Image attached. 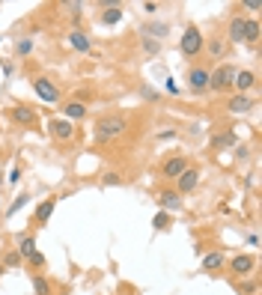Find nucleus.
I'll return each mask as SVG.
<instances>
[{
	"instance_id": "1",
	"label": "nucleus",
	"mask_w": 262,
	"mask_h": 295,
	"mask_svg": "<svg viewBox=\"0 0 262 295\" xmlns=\"http://www.w3.org/2000/svg\"><path fill=\"white\" fill-rule=\"evenodd\" d=\"M122 131H125V119L122 116H101L95 122V128H92V137H95V143H107V140L119 137Z\"/></svg>"
},
{
	"instance_id": "2",
	"label": "nucleus",
	"mask_w": 262,
	"mask_h": 295,
	"mask_svg": "<svg viewBox=\"0 0 262 295\" xmlns=\"http://www.w3.org/2000/svg\"><path fill=\"white\" fill-rule=\"evenodd\" d=\"M179 48H182L185 57H197V54L203 51V33H200V27L188 24L185 33H182V39H179Z\"/></svg>"
},
{
	"instance_id": "3",
	"label": "nucleus",
	"mask_w": 262,
	"mask_h": 295,
	"mask_svg": "<svg viewBox=\"0 0 262 295\" xmlns=\"http://www.w3.org/2000/svg\"><path fill=\"white\" fill-rule=\"evenodd\" d=\"M233 78H236V69H233V66H221V69L209 72V90L224 93V90L233 87Z\"/></svg>"
},
{
	"instance_id": "4",
	"label": "nucleus",
	"mask_w": 262,
	"mask_h": 295,
	"mask_svg": "<svg viewBox=\"0 0 262 295\" xmlns=\"http://www.w3.org/2000/svg\"><path fill=\"white\" fill-rule=\"evenodd\" d=\"M33 90H36V96H39L42 101H48V104H57V101H60V90H57L48 78H36V81H33Z\"/></svg>"
},
{
	"instance_id": "5",
	"label": "nucleus",
	"mask_w": 262,
	"mask_h": 295,
	"mask_svg": "<svg viewBox=\"0 0 262 295\" xmlns=\"http://www.w3.org/2000/svg\"><path fill=\"white\" fill-rule=\"evenodd\" d=\"M188 87H191V93L194 96H203V93H209V72L206 69H191L188 72Z\"/></svg>"
},
{
	"instance_id": "6",
	"label": "nucleus",
	"mask_w": 262,
	"mask_h": 295,
	"mask_svg": "<svg viewBox=\"0 0 262 295\" xmlns=\"http://www.w3.org/2000/svg\"><path fill=\"white\" fill-rule=\"evenodd\" d=\"M48 131H51L54 140H72L75 137V125L69 119H51L48 122Z\"/></svg>"
},
{
	"instance_id": "7",
	"label": "nucleus",
	"mask_w": 262,
	"mask_h": 295,
	"mask_svg": "<svg viewBox=\"0 0 262 295\" xmlns=\"http://www.w3.org/2000/svg\"><path fill=\"white\" fill-rule=\"evenodd\" d=\"M143 36H146V39L161 42L164 36H170V24H164V21H149V24L143 27Z\"/></svg>"
},
{
	"instance_id": "8",
	"label": "nucleus",
	"mask_w": 262,
	"mask_h": 295,
	"mask_svg": "<svg viewBox=\"0 0 262 295\" xmlns=\"http://www.w3.org/2000/svg\"><path fill=\"white\" fill-rule=\"evenodd\" d=\"M197 185H200V173L188 167V170H185V173L179 176V191H176V194H191V191H194Z\"/></svg>"
},
{
	"instance_id": "9",
	"label": "nucleus",
	"mask_w": 262,
	"mask_h": 295,
	"mask_svg": "<svg viewBox=\"0 0 262 295\" xmlns=\"http://www.w3.org/2000/svg\"><path fill=\"white\" fill-rule=\"evenodd\" d=\"M254 84H257V75L248 72V69H245V72H236V78H233V87H236L242 96H248V90H251Z\"/></svg>"
},
{
	"instance_id": "10",
	"label": "nucleus",
	"mask_w": 262,
	"mask_h": 295,
	"mask_svg": "<svg viewBox=\"0 0 262 295\" xmlns=\"http://www.w3.org/2000/svg\"><path fill=\"white\" fill-rule=\"evenodd\" d=\"M158 206H161L164 212H179V209H182V194H176V191H164V194L158 197Z\"/></svg>"
},
{
	"instance_id": "11",
	"label": "nucleus",
	"mask_w": 262,
	"mask_h": 295,
	"mask_svg": "<svg viewBox=\"0 0 262 295\" xmlns=\"http://www.w3.org/2000/svg\"><path fill=\"white\" fill-rule=\"evenodd\" d=\"M54 206H57V200H54V197L42 200V203L36 206V212H33V221H36V224H48V218L54 215Z\"/></svg>"
},
{
	"instance_id": "12",
	"label": "nucleus",
	"mask_w": 262,
	"mask_h": 295,
	"mask_svg": "<svg viewBox=\"0 0 262 295\" xmlns=\"http://www.w3.org/2000/svg\"><path fill=\"white\" fill-rule=\"evenodd\" d=\"M245 21H248V18H242V15H236V18L230 21V30H227V39H230V42H236V45L245 42Z\"/></svg>"
},
{
	"instance_id": "13",
	"label": "nucleus",
	"mask_w": 262,
	"mask_h": 295,
	"mask_svg": "<svg viewBox=\"0 0 262 295\" xmlns=\"http://www.w3.org/2000/svg\"><path fill=\"white\" fill-rule=\"evenodd\" d=\"M69 45L78 51V54H89V36L84 30H72L69 33Z\"/></svg>"
},
{
	"instance_id": "14",
	"label": "nucleus",
	"mask_w": 262,
	"mask_h": 295,
	"mask_svg": "<svg viewBox=\"0 0 262 295\" xmlns=\"http://www.w3.org/2000/svg\"><path fill=\"white\" fill-rule=\"evenodd\" d=\"M227 107H230L233 113H251V110H254V98L239 93V96H233V98H230V104H227Z\"/></svg>"
},
{
	"instance_id": "15",
	"label": "nucleus",
	"mask_w": 262,
	"mask_h": 295,
	"mask_svg": "<svg viewBox=\"0 0 262 295\" xmlns=\"http://www.w3.org/2000/svg\"><path fill=\"white\" fill-rule=\"evenodd\" d=\"M185 170H188V164H185L182 155H176V158H170V161L164 164V176H167V179H179Z\"/></svg>"
},
{
	"instance_id": "16",
	"label": "nucleus",
	"mask_w": 262,
	"mask_h": 295,
	"mask_svg": "<svg viewBox=\"0 0 262 295\" xmlns=\"http://www.w3.org/2000/svg\"><path fill=\"white\" fill-rule=\"evenodd\" d=\"M230 269H233V275H251V272H254V257H251V254H239V257L230 263Z\"/></svg>"
},
{
	"instance_id": "17",
	"label": "nucleus",
	"mask_w": 262,
	"mask_h": 295,
	"mask_svg": "<svg viewBox=\"0 0 262 295\" xmlns=\"http://www.w3.org/2000/svg\"><path fill=\"white\" fill-rule=\"evenodd\" d=\"M12 119H15L18 125H33V122H36V113H33L27 104H15V107H12Z\"/></svg>"
},
{
	"instance_id": "18",
	"label": "nucleus",
	"mask_w": 262,
	"mask_h": 295,
	"mask_svg": "<svg viewBox=\"0 0 262 295\" xmlns=\"http://www.w3.org/2000/svg\"><path fill=\"white\" fill-rule=\"evenodd\" d=\"M98 21H101L104 27H113V24H119V21H122V6H110V9H104Z\"/></svg>"
},
{
	"instance_id": "19",
	"label": "nucleus",
	"mask_w": 262,
	"mask_h": 295,
	"mask_svg": "<svg viewBox=\"0 0 262 295\" xmlns=\"http://www.w3.org/2000/svg\"><path fill=\"white\" fill-rule=\"evenodd\" d=\"M63 113H66L69 122H72V119H84V116H87V107H84V101H69V104L63 107Z\"/></svg>"
},
{
	"instance_id": "20",
	"label": "nucleus",
	"mask_w": 262,
	"mask_h": 295,
	"mask_svg": "<svg viewBox=\"0 0 262 295\" xmlns=\"http://www.w3.org/2000/svg\"><path fill=\"white\" fill-rule=\"evenodd\" d=\"M221 266H224V254H221V251H215V254H206V257H203V269H206V272H218Z\"/></svg>"
},
{
	"instance_id": "21",
	"label": "nucleus",
	"mask_w": 262,
	"mask_h": 295,
	"mask_svg": "<svg viewBox=\"0 0 262 295\" xmlns=\"http://www.w3.org/2000/svg\"><path fill=\"white\" fill-rule=\"evenodd\" d=\"M245 42H260V21L257 18L245 21Z\"/></svg>"
},
{
	"instance_id": "22",
	"label": "nucleus",
	"mask_w": 262,
	"mask_h": 295,
	"mask_svg": "<svg viewBox=\"0 0 262 295\" xmlns=\"http://www.w3.org/2000/svg\"><path fill=\"white\" fill-rule=\"evenodd\" d=\"M36 254V239L33 236H21L18 239V257H30Z\"/></svg>"
},
{
	"instance_id": "23",
	"label": "nucleus",
	"mask_w": 262,
	"mask_h": 295,
	"mask_svg": "<svg viewBox=\"0 0 262 295\" xmlns=\"http://www.w3.org/2000/svg\"><path fill=\"white\" fill-rule=\"evenodd\" d=\"M236 143V131H224V134H215L212 137V146L215 149H224V146H233Z\"/></svg>"
},
{
	"instance_id": "24",
	"label": "nucleus",
	"mask_w": 262,
	"mask_h": 295,
	"mask_svg": "<svg viewBox=\"0 0 262 295\" xmlns=\"http://www.w3.org/2000/svg\"><path fill=\"white\" fill-rule=\"evenodd\" d=\"M27 203H30V194H18V197H15V203L6 209V218H15V215H18V212H21Z\"/></svg>"
},
{
	"instance_id": "25",
	"label": "nucleus",
	"mask_w": 262,
	"mask_h": 295,
	"mask_svg": "<svg viewBox=\"0 0 262 295\" xmlns=\"http://www.w3.org/2000/svg\"><path fill=\"white\" fill-rule=\"evenodd\" d=\"M30 51H33V39L30 36H24V39L15 42V57H27Z\"/></svg>"
},
{
	"instance_id": "26",
	"label": "nucleus",
	"mask_w": 262,
	"mask_h": 295,
	"mask_svg": "<svg viewBox=\"0 0 262 295\" xmlns=\"http://www.w3.org/2000/svg\"><path fill=\"white\" fill-rule=\"evenodd\" d=\"M206 48H209V54H212V57H224V51H227V42H224V39H212Z\"/></svg>"
},
{
	"instance_id": "27",
	"label": "nucleus",
	"mask_w": 262,
	"mask_h": 295,
	"mask_svg": "<svg viewBox=\"0 0 262 295\" xmlns=\"http://www.w3.org/2000/svg\"><path fill=\"white\" fill-rule=\"evenodd\" d=\"M152 227H155V230H170V212H158V215L152 218Z\"/></svg>"
},
{
	"instance_id": "28",
	"label": "nucleus",
	"mask_w": 262,
	"mask_h": 295,
	"mask_svg": "<svg viewBox=\"0 0 262 295\" xmlns=\"http://www.w3.org/2000/svg\"><path fill=\"white\" fill-rule=\"evenodd\" d=\"M33 290H36V295H48L51 293V287H48V281H45L42 275H33Z\"/></svg>"
},
{
	"instance_id": "29",
	"label": "nucleus",
	"mask_w": 262,
	"mask_h": 295,
	"mask_svg": "<svg viewBox=\"0 0 262 295\" xmlns=\"http://www.w3.org/2000/svg\"><path fill=\"white\" fill-rule=\"evenodd\" d=\"M143 51H146L149 57H155V54L161 51V42H155V39H146V36H143Z\"/></svg>"
},
{
	"instance_id": "30",
	"label": "nucleus",
	"mask_w": 262,
	"mask_h": 295,
	"mask_svg": "<svg viewBox=\"0 0 262 295\" xmlns=\"http://www.w3.org/2000/svg\"><path fill=\"white\" fill-rule=\"evenodd\" d=\"M140 96H143L146 101H158V90H155V87H149V84H143V87H140Z\"/></svg>"
},
{
	"instance_id": "31",
	"label": "nucleus",
	"mask_w": 262,
	"mask_h": 295,
	"mask_svg": "<svg viewBox=\"0 0 262 295\" xmlns=\"http://www.w3.org/2000/svg\"><path fill=\"white\" fill-rule=\"evenodd\" d=\"M18 263H21V257H18V251H12V254H6V257H3V263H0V266H3V269H15Z\"/></svg>"
},
{
	"instance_id": "32",
	"label": "nucleus",
	"mask_w": 262,
	"mask_h": 295,
	"mask_svg": "<svg viewBox=\"0 0 262 295\" xmlns=\"http://www.w3.org/2000/svg\"><path fill=\"white\" fill-rule=\"evenodd\" d=\"M164 90H167L170 96H179V84H176L173 78H164Z\"/></svg>"
},
{
	"instance_id": "33",
	"label": "nucleus",
	"mask_w": 262,
	"mask_h": 295,
	"mask_svg": "<svg viewBox=\"0 0 262 295\" xmlns=\"http://www.w3.org/2000/svg\"><path fill=\"white\" fill-rule=\"evenodd\" d=\"M101 182H104V185H122V176H119V173H104Z\"/></svg>"
},
{
	"instance_id": "34",
	"label": "nucleus",
	"mask_w": 262,
	"mask_h": 295,
	"mask_svg": "<svg viewBox=\"0 0 262 295\" xmlns=\"http://www.w3.org/2000/svg\"><path fill=\"white\" fill-rule=\"evenodd\" d=\"M27 260H30V266H33V269H42V266H45V257H42L39 251H36V254H30Z\"/></svg>"
},
{
	"instance_id": "35",
	"label": "nucleus",
	"mask_w": 262,
	"mask_h": 295,
	"mask_svg": "<svg viewBox=\"0 0 262 295\" xmlns=\"http://www.w3.org/2000/svg\"><path fill=\"white\" fill-rule=\"evenodd\" d=\"M239 293H242V295H254V293H257V284H242V287H239Z\"/></svg>"
},
{
	"instance_id": "36",
	"label": "nucleus",
	"mask_w": 262,
	"mask_h": 295,
	"mask_svg": "<svg viewBox=\"0 0 262 295\" xmlns=\"http://www.w3.org/2000/svg\"><path fill=\"white\" fill-rule=\"evenodd\" d=\"M9 182H12V185H18V182H21V170H18V167H12V170H9Z\"/></svg>"
},
{
	"instance_id": "37",
	"label": "nucleus",
	"mask_w": 262,
	"mask_h": 295,
	"mask_svg": "<svg viewBox=\"0 0 262 295\" xmlns=\"http://www.w3.org/2000/svg\"><path fill=\"white\" fill-rule=\"evenodd\" d=\"M245 9H251V12H257V9H262L260 0H245Z\"/></svg>"
},
{
	"instance_id": "38",
	"label": "nucleus",
	"mask_w": 262,
	"mask_h": 295,
	"mask_svg": "<svg viewBox=\"0 0 262 295\" xmlns=\"http://www.w3.org/2000/svg\"><path fill=\"white\" fill-rule=\"evenodd\" d=\"M167 137L173 140V137H176V131H173V128H167V131H161V134H158V140H167Z\"/></svg>"
},
{
	"instance_id": "39",
	"label": "nucleus",
	"mask_w": 262,
	"mask_h": 295,
	"mask_svg": "<svg viewBox=\"0 0 262 295\" xmlns=\"http://www.w3.org/2000/svg\"><path fill=\"white\" fill-rule=\"evenodd\" d=\"M155 9H158V3H143V12H149V15H152Z\"/></svg>"
},
{
	"instance_id": "40",
	"label": "nucleus",
	"mask_w": 262,
	"mask_h": 295,
	"mask_svg": "<svg viewBox=\"0 0 262 295\" xmlns=\"http://www.w3.org/2000/svg\"><path fill=\"white\" fill-rule=\"evenodd\" d=\"M0 185H3V173H0Z\"/></svg>"
},
{
	"instance_id": "41",
	"label": "nucleus",
	"mask_w": 262,
	"mask_h": 295,
	"mask_svg": "<svg viewBox=\"0 0 262 295\" xmlns=\"http://www.w3.org/2000/svg\"><path fill=\"white\" fill-rule=\"evenodd\" d=\"M0 275H3V266H0Z\"/></svg>"
},
{
	"instance_id": "42",
	"label": "nucleus",
	"mask_w": 262,
	"mask_h": 295,
	"mask_svg": "<svg viewBox=\"0 0 262 295\" xmlns=\"http://www.w3.org/2000/svg\"><path fill=\"white\" fill-rule=\"evenodd\" d=\"M0 39H3V36H0Z\"/></svg>"
},
{
	"instance_id": "43",
	"label": "nucleus",
	"mask_w": 262,
	"mask_h": 295,
	"mask_svg": "<svg viewBox=\"0 0 262 295\" xmlns=\"http://www.w3.org/2000/svg\"><path fill=\"white\" fill-rule=\"evenodd\" d=\"M63 295H66V293H63Z\"/></svg>"
}]
</instances>
